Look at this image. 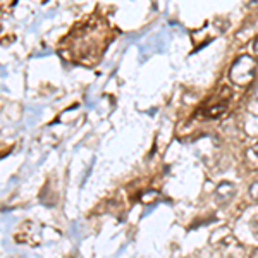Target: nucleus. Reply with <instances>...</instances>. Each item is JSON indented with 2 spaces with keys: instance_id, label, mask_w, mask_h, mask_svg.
<instances>
[{
  "instance_id": "obj_1",
  "label": "nucleus",
  "mask_w": 258,
  "mask_h": 258,
  "mask_svg": "<svg viewBox=\"0 0 258 258\" xmlns=\"http://www.w3.org/2000/svg\"><path fill=\"white\" fill-rule=\"evenodd\" d=\"M257 62L250 55H241L234 61L229 71V80L238 86H248L255 80Z\"/></svg>"
},
{
  "instance_id": "obj_2",
  "label": "nucleus",
  "mask_w": 258,
  "mask_h": 258,
  "mask_svg": "<svg viewBox=\"0 0 258 258\" xmlns=\"http://www.w3.org/2000/svg\"><path fill=\"white\" fill-rule=\"evenodd\" d=\"M212 245L217 246L220 253L226 258H241L243 257V246L238 243V239L226 231L220 239H212Z\"/></svg>"
},
{
  "instance_id": "obj_3",
  "label": "nucleus",
  "mask_w": 258,
  "mask_h": 258,
  "mask_svg": "<svg viewBox=\"0 0 258 258\" xmlns=\"http://www.w3.org/2000/svg\"><path fill=\"white\" fill-rule=\"evenodd\" d=\"M234 193H236V186H234L233 182H229V181L220 182V184L215 188V196L219 198L220 201L231 200V198L234 196Z\"/></svg>"
},
{
  "instance_id": "obj_4",
  "label": "nucleus",
  "mask_w": 258,
  "mask_h": 258,
  "mask_svg": "<svg viewBox=\"0 0 258 258\" xmlns=\"http://www.w3.org/2000/svg\"><path fill=\"white\" fill-rule=\"evenodd\" d=\"M29 239H35V224L33 222L22 224L19 233L16 234V241L17 243H31Z\"/></svg>"
},
{
  "instance_id": "obj_5",
  "label": "nucleus",
  "mask_w": 258,
  "mask_h": 258,
  "mask_svg": "<svg viewBox=\"0 0 258 258\" xmlns=\"http://www.w3.org/2000/svg\"><path fill=\"white\" fill-rule=\"evenodd\" d=\"M250 196H252L255 201H258V181H255L252 186H250Z\"/></svg>"
},
{
  "instance_id": "obj_6",
  "label": "nucleus",
  "mask_w": 258,
  "mask_h": 258,
  "mask_svg": "<svg viewBox=\"0 0 258 258\" xmlns=\"http://www.w3.org/2000/svg\"><path fill=\"white\" fill-rule=\"evenodd\" d=\"M250 226H252V233L258 238V215L253 217V220H252V224H250Z\"/></svg>"
},
{
  "instance_id": "obj_7",
  "label": "nucleus",
  "mask_w": 258,
  "mask_h": 258,
  "mask_svg": "<svg viewBox=\"0 0 258 258\" xmlns=\"http://www.w3.org/2000/svg\"><path fill=\"white\" fill-rule=\"evenodd\" d=\"M253 54H255V57H258V36L255 40H253Z\"/></svg>"
},
{
  "instance_id": "obj_8",
  "label": "nucleus",
  "mask_w": 258,
  "mask_h": 258,
  "mask_svg": "<svg viewBox=\"0 0 258 258\" xmlns=\"http://www.w3.org/2000/svg\"><path fill=\"white\" fill-rule=\"evenodd\" d=\"M250 258H258V248H255L252 252V255H250Z\"/></svg>"
},
{
  "instance_id": "obj_9",
  "label": "nucleus",
  "mask_w": 258,
  "mask_h": 258,
  "mask_svg": "<svg viewBox=\"0 0 258 258\" xmlns=\"http://www.w3.org/2000/svg\"><path fill=\"white\" fill-rule=\"evenodd\" d=\"M253 152H255V153H257V155H258V143L255 145V147H253Z\"/></svg>"
}]
</instances>
